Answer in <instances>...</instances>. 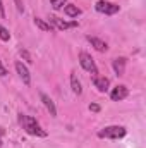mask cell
Masks as SVG:
<instances>
[{
  "label": "cell",
  "instance_id": "cell-1",
  "mask_svg": "<svg viewBox=\"0 0 146 148\" xmlns=\"http://www.w3.org/2000/svg\"><path fill=\"white\" fill-rule=\"evenodd\" d=\"M19 124L23 126V129H24L28 134H31V136H38V138H46V131L38 124V121L35 119V117L21 114V115H19Z\"/></svg>",
  "mask_w": 146,
  "mask_h": 148
},
{
  "label": "cell",
  "instance_id": "cell-2",
  "mask_svg": "<svg viewBox=\"0 0 146 148\" xmlns=\"http://www.w3.org/2000/svg\"><path fill=\"white\" fill-rule=\"evenodd\" d=\"M100 138H110V140H120L126 136V127L122 126H107L98 133Z\"/></svg>",
  "mask_w": 146,
  "mask_h": 148
},
{
  "label": "cell",
  "instance_id": "cell-3",
  "mask_svg": "<svg viewBox=\"0 0 146 148\" xmlns=\"http://www.w3.org/2000/svg\"><path fill=\"white\" fill-rule=\"evenodd\" d=\"M79 64H81V67H83L86 73H89L91 76H96V74H98V67H96V64H95V60L91 59L89 53L81 52V53H79Z\"/></svg>",
  "mask_w": 146,
  "mask_h": 148
},
{
  "label": "cell",
  "instance_id": "cell-4",
  "mask_svg": "<svg viewBox=\"0 0 146 148\" xmlns=\"http://www.w3.org/2000/svg\"><path fill=\"white\" fill-rule=\"evenodd\" d=\"M95 9H96L100 14H105V16H113V14L119 12V5H117V3H112V2H107V0L96 2Z\"/></svg>",
  "mask_w": 146,
  "mask_h": 148
},
{
  "label": "cell",
  "instance_id": "cell-5",
  "mask_svg": "<svg viewBox=\"0 0 146 148\" xmlns=\"http://www.w3.org/2000/svg\"><path fill=\"white\" fill-rule=\"evenodd\" d=\"M127 95H129V90H127L124 84H119V86H115V88L112 90L110 98H112L113 102H122L124 98H127Z\"/></svg>",
  "mask_w": 146,
  "mask_h": 148
},
{
  "label": "cell",
  "instance_id": "cell-6",
  "mask_svg": "<svg viewBox=\"0 0 146 148\" xmlns=\"http://www.w3.org/2000/svg\"><path fill=\"white\" fill-rule=\"evenodd\" d=\"M16 71H17L19 77L23 79V83H24L26 86H29V84H31V74H29L28 67H26L23 62H16Z\"/></svg>",
  "mask_w": 146,
  "mask_h": 148
},
{
  "label": "cell",
  "instance_id": "cell-7",
  "mask_svg": "<svg viewBox=\"0 0 146 148\" xmlns=\"http://www.w3.org/2000/svg\"><path fill=\"white\" fill-rule=\"evenodd\" d=\"M50 21L59 28V29H62V31H65V29H71V28H77V23L76 21H64V19H60V17H57V16H52L50 17Z\"/></svg>",
  "mask_w": 146,
  "mask_h": 148
},
{
  "label": "cell",
  "instance_id": "cell-8",
  "mask_svg": "<svg viewBox=\"0 0 146 148\" xmlns=\"http://www.w3.org/2000/svg\"><path fill=\"white\" fill-rule=\"evenodd\" d=\"M40 98H41V102H43V105H45V109L50 112V115L52 117H57V109H55V103H53V100L46 95V93H40Z\"/></svg>",
  "mask_w": 146,
  "mask_h": 148
},
{
  "label": "cell",
  "instance_id": "cell-9",
  "mask_svg": "<svg viewBox=\"0 0 146 148\" xmlns=\"http://www.w3.org/2000/svg\"><path fill=\"white\" fill-rule=\"evenodd\" d=\"M126 64H127V60H126L124 57H117V59H113L112 67H113V71H115L117 76H124V73H126Z\"/></svg>",
  "mask_w": 146,
  "mask_h": 148
},
{
  "label": "cell",
  "instance_id": "cell-10",
  "mask_svg": "<svg viewBox=\"0 0 146 148\" xmlns=\"http://www.w3.org/2000/svg\"><path fill=\"white\" fill-rule=\"evenodd\" d=\"M93 84H95V88H96L98 91L105 93V91L108 90V86H110V81H108V77H100V76H95Z\"/></svg>",
  "mask_w": 146,
  "mask_h": 148
},
{
  "label": "cell",
  "instance_id": "cell-11",
  "mask_svg": "<svg viewBox=\"0 0 146 148\" xmlns=\"http://www.w3.org/2000/svg\"><path fill=\"white\" fill-rule=\"evenodd\" d=\"M88 41H89L91 47H95V50H98V52H107V50H108V45H107L103 40H100V38L88 36Z\"/></svg>",
  "mask_w": 146,
  "mask_h": 148
},
{
  "label": "cell",
  "instance_id": "cell-12",
  "mask_svg": "<svg viewBox=\"0 0 146 148\" xmlns=\"http://www.w3.org/2000/svg\"><path fill=\"white\" fill-rule=\"evenodd\" d=\"M71 88H72L74 95H81V93H83L81 81L77 79V74H76V73H71Z\"/></svg>",
  "mask_w": 146,
  "mask_h": 148
},
{
  "label": "cell",
  "instance_id": "cell-13",
  "mask_svg": "<svg viewBox=\"0 0 146 148\" xmlns=\"http://www.w3.org/2000/svg\"><path fill=\"white\" fill-rule=\"evenodd\" d=\"M64 12H65L69 17H77V16L81 14V9H79L77 5H74V3H65V5H64Z\"/></svg>",
  "mask_w": 146,
  "mask_h": 148
},
{
  "label": "cell",
  "instance_id": "cell-14",
  "mask_svg": "<svg viewBox=\"0 0 146 148\" xmlns=\"http://www.w3.org/2000/svg\"><path fill=\"white\" fill-rule=\"evenodd\" d=\"M35 24H36L41 31H50V29H52L50 23H45V21H43V19H40V17H35Z\"/></svg>",
  "mask_w": 146,
  "mask_h": 148
},
{
  "label": "cell",
  "instance_id": "cell-15",
  "mask_svg": "<svg viewBox=\"0 0 146 148\" xmlns=\"http://www.w3.org/2000/svg\"><path fill=\"white\" fill-rule=\"evenodd\" d=\"M0 40H2V41H9V40H10V33H9V29L3 28L2 24H0Z\"/></svg>",
  "mask_w": 146,
  "mask_h": 148
},
{
  "label": "cell",
  "instance_id": "cell-16",
  "mask_svg": "<svg viewBox=\"0 0 146 148\" xmlns=\"http://www.w3.org/2000/svg\"><path fill=\"white\" fill-rule=\"evenodd\" d=\"M50 2H52V7L55 10H59V9H62L65 5V0H50Z\"/></svg>",
  "mask_w": 146,
  "mask_h": 148
},
{
  "label": "cell",
  "instance_id": "cell-17",
  "mask_svg": "<svg viewBox=\"0 0 146 148\" xmlns=\"http://www.w3.org/2000/svg\"><path fill=\"white\" fill-rule=\"evenodd\" d=\"M19 53H21V57H24V60H26V62H33V59H31V55H29V52H28L26 48H21V50H19Z\"/></svg>",
  "mask_w": 146,
  "mask_h": 148
},
{
  "label": "cell",
  "instance_id": "cell-18",
  "mask_svg": "<svg viewBox=\"0 0 146 148\" xmlns=\"http://www.w3.org/2000/svg\"><path fill=\"white\" fill-rule=\"evenodd\" d=\"M16 2V7H17V10L19 12H24V5H23V0H14Z\"/></svg>",
  "mask_w": 146,
  "mask_h": 148
},
{
  "label": "cell",
  "instance_id": "cell-19",
  "mask_svg": "<svg viewBox=\"0 0 146 148\" xmlns=\"http://www.w3.org/2000/svg\"><path fill=\"white\" fill-rule=\"evenodd\" d=\"M5 74H7V69H5V67H3V64H2V60H0V76H2V77H3V76H5Z\"/></svg>",
  "mask_w": 146,
  "mask_h": 148
},
{
  "label": "cell",
  "instance_id": "cell-20",
  "mask_svg": "<svg viewBox=\"0 0 146 148\" xmlns=\"http://www.w3.org/2000/svg\"><path fill=\"white\" fill-rule=\"evenodd\" d=\"M0 17H2V19L5 17V9H3V3H2V0H0Z\"/></svg>",
  "mask_w": 146,
  "mask_h": 148
},
{
  "label": "cell",
  "instance_id": "cell-21",
  "mask_svg": "<svg viewBox=\"0 0 146 148\" xmlns=\"http://www.w3.org/2000/svg\"><path fill=\"white\" fill-rule=\"evenodd\" d=\"M89 110L98 112V110H100V105H96V103H91V105H89Z\"/></svg>",
  "mask_w": 146,
  "mask_h": 148
},
{
  "label": "cell",
  "instance_id": "cell-22",
  "mask_svg": "<svg viewBox=\"0 0 146 148\" xmlns=\"http://www.w3.org/2000/svg\"><path fill=\"white\" fill-rule=\"evenodd\" d=\"M0 147H2V140H0Z\"/></svg>",
  "mask_w": 146,
  "mask_h": 148
}]
</instances>
